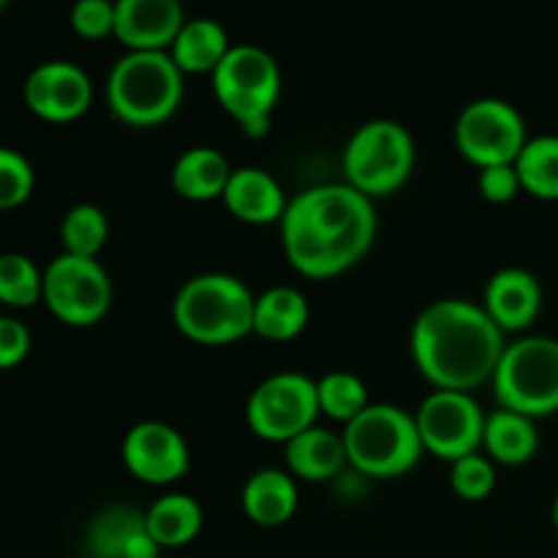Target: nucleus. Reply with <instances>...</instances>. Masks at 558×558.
<instances>
[{"label":"nucleus","mask_w":558,"mask_h":558,"mask_svg":"<svg viewBox=\"0 0 558 558\" xmlns=\"http://www.w3.org/2000/svg\"><path fill=\"white\" fill-rule=\"evenodd\" d=\"M379 229L374 199L349 183L300 191L281 218L289 265L308 278H336L371 251Z\"/></svg>","instance_id":"f257e3e1"},{"label":"nucleus","mask_w":558,"mask_h":558,"mask_svg":"<svg viewBox=\"0 0 558 558\" xmlns=\"http://www.w3.org/2000/svg\"><path fill=\"white\" fill-rule=\"evenodd\" d=\"M505 349V330L469 300H436L412 325V360L436 390L469 392L490 381Z\"/></svg>","instance_id":"f03ea898"},{"label":"nucleus","mask_w":558,"mask_h":558,"mask_svg":"<svg viewBox=\"0 0 558 558\" xmlns=\"http://www.w3.org/2000/svg\"><path fill=\"white\" fill-rule=\"evenodd\" d=\"M256 294L229 272H202L178 289L172 319L196 343H232L254 332Z\"/></svg>","instance_id":"7ed1b4c3"},{"label":"nucleus","mask_w":558,"mask_h":558,"mask_svg":"<svg viewBox=\"0 0 558 558\" xmlns=\"http://www.w3.org/2000/svg\"><path fill=\"white\" fill-rule=\"evenodd\" d=\"M107 101L125 125L150 129L180 109L183 71L169 52H125L109 69Z\"/></svg>","instance_id":"20e7f679"},{"label":"nucleus","mask_w":558,"mask_h":558,"mask_svg":"<svg viewBox=\"0 0 558 558\" xmlns=\"http://www.w3.org/2000/svg\"><path fill=\"white\" fill-rule=\"evenodd\" d=\"M341 436L349 463L365 477H401L425 452L414 414L392 403H371Z\"/></svg>","instance_id":"39448f33"},{"label":"nucleus","mask_w":558,"mask_h":558,"mask_svg":"<svg viewBox=\"0 0 558 558\" xmlns=\"http://www.w3.org/2000/svg\"><path fill=\"white\" fill-rule=\"evenodd\" d=\"M499 409L523 417H550L558 412V341L550 336H523L507 343L494 374Z\"/></svg>","instance_id":"423d86ee"},{"label":"nucleus","mask_w":558,"mask_h":558,"mask_svg":"<svg viewBox=\"0 0 558 558\" xmlns=\"http://www.w3.org/2000/svg\"><path fill=\"white\" fill-rule=\"evenodd\" d=\"M414 156L412 134L396 120L376 118L349 136L343 147V174L347 183L368 199L387 196L412 178Z\"/></svg>","instance_id":"0eeeda50"},{"label":"nucleus","mask_w":558,"mask_h":558,"mask_svg":"<svg viewBox=\"0 0 558 558\" xmlns=\"http://www.w3.org/2000/svg\"><path fill=\"white\" fill-rule=\"evenodd\" d=\"M319 414L316 381L298 371H281L262 379L245 403L248 428L259 439L278 445H287L303 430L314 428Z\"/></svg>","instance_id":"6e6552de"},{"label":"nucleus","mask_w":558,"mask_h":558,"mask_svg":"<svg viewBox=\"0 0 558 558\" xmlns=\"http://www.w3.org/2000/svg\"><path fill=\"white\" fill-rule=\"evenodd\" d=\"M213 93L238 125L272 114L281 96V69L267 49L234 44L223 63L213 71Z\"/></svg>","instance_id":"1a4fd4ad"},{"label":"nucleus","mask_w":558,"mask_h":558,"mask_svg":"<svg viewBox=\"0 0 558 558\" xmlns=\"http://www.w3.org/2000/svg\"><path fill=\"white\" fill-rule=\"evenodd\" d=\"M41 300L63 325L90 327L112 305V278L98 259L60 254L44 267Z\"/></svg>","instance_id":"9d476101"},{"label":"nucleus","mask_w":558,"mask_h":558,"mask_svg":"<svg viewBox=\"0 0 558 558\" xmlns=\"http://www.w3.org/2000/svg\"><path fill=\"white\" fill-rule=\"evenodd\" d=\"M529 142L526 120L501 98H477L456 120V145L480 169L515 163Z\"/></svg>","instance_id":"9b49d317"},{"label":"nucleus","mask_w":558,"mask_h":558,"mask_svg":"<svg viewBox=\"0 0 558 558\" xmlns=\"http://www.w3.org/2000/svg\"><path fill=\"white\" fill-rule=\"evenodd\" d=\"M483 407L472 392L436 390L414 412L420 439L428 452L441 461H458L480 452L485 434Z\"/></svg>","instance_id":"f8f14e48"},{"label":"nucleus","mask_w":558,"mask_h":558,"mask_svg":"<svg viewBox=\"0 0 558 558\" xmlns=\"http://www.w3.org/2000/svg\"><path fill=\"white\" fill-rule=\"evenodd\" d=\"M123 463L140 483L172 485L191 466L189 441L178 428L161 420L136 423L123 436Z\"/></svg>","instance_id":"ddd939ff"},{"label":"nucleus","mask_w":558,"mask_h":558,"mask_svg":"<svg viewBox=\"0 0 558 558\" xmlns=\"http://www.w3.org/2000/svg\"><path fill=\"white\" fill-rule=\"evenodd\" d=\"M22 96L36 118L49 123H71L90 109L93 82L76 63L47 60L27 74Z\"/></svg>","instance_id":"4468645a"},{"label":"nucleus","mask_w":558,"mask_h":558,"mask_svg":"<svg viewBox=\"0 0 558 558\" xmlns=\"http://www.w3.org/2000/svg\"><path fill=\"white\" fill-rule=\"evenodd\" d=\"M185 25V11L178 0H118L114 3V36L129 52H169Z\"/></svg>","instance_id":"2eb2a0df"},{"label":"nucleus","mask_w":558,"mask_h":558,"mask_svg":"<svg viewBox=\"0 0 558 558\" xmlns=\"http://www.w3.org/2000/svg\"><path fill=\"white\" fill-rule=\"evenodd\" d=\"M85 548L93 558H158L161 545L147 532L145 512L125 505L104 507L85 529Z\"/></svg>","instance_id":"dca6fc26"},{"label":"nucleus","mask_w":558,"mask_h":558,"mask_svg":"<svg viewBox=\"0 0 558 558\" xmlns=\"http://www.w3.org/2000/svg\"><path fill=\"white\" fill-rule=\"evenodd\" d=\"M483 308L505 332L529 330L543 311V283L526 267H501L485 287Z\"/></svg>","instance_id":"f3484780"},{"label":"nucleus","mask_w":558,"mask_h":558,"mask_svg":"<svg viewBox=\"0 0 558 558\" xmlns=\"http://www.w3.org/2000/svg\"><path fill=\"white\" fill-rule=\"evenodd\" d=\"M221 199L238 221L254 223V227L281 223L289 205L281 183L259 167L234 169Z\"/></svg>","instance_id":"a211bd4d"},{"label":"nucleus","mask_w":558,"mask_h":558,"mask_svg":"<svg viewBox=\"0 0 558 558\" xmlns=\"http://www.w3.org/2000/svg\"><path fill=\"white\" fill-rule=\"evenodd\" d=\"M300 505V490L292 474L281 469H259L243 485V510L251 523L278 529L292 521Z\"/></svg>","instance_id":"6ab92c4d"},{"label":"nucleus","mask_w":558,"mask_h":558,"mask_svg":"<svg viewBox=\"0 0 558 558\" xmlns=\"http://www.w3.org/2000/svg\"><path fill=\"white\" fill-rule=\"evenodd\" d=\"M283 447H287L289 472L305 483H325V480L338 477L349 463L343 436L319 425L303 430Z\"/></svg>","instance_id":"aec40b11"},{"label":"nucleus","mask_w":558,"mask_h":558,"mask_svg":"<svg viewBox=\"0 0 558 558\" xmlns=\"http://www.w3.org/2000/svg\"><path fill=\"white\" fill-rule=\"evenodd\" d=\"M234 169L218 147H191L174 161L172 189L189 202H210L223 196Z\"/></svg>","instance_id":"412c9836"},{"label":"nucleus","mask_w":558,"mask_h":558,"mask_svg":"<svg viewBox=\"0 0 558 558\" xmlns=\"http://www.w3.org/2000/svg\"><path fill=\"white\" fill-rule=\"evenodd\" d=\"M232 47L234 44H229L221 22L210 20V16H196V20H185L169 54L183 74L213 76V71L223 63Z\"/></svg>","instance_id":"4be33fe9"},{"label":"nucleus","mask_w":558,"mask_h":558,"mask_svg":"<svg viewBox=\"0 0 558 558\" xmlns=\"http://www.w3.org/2000/svg\"><path fill=\"white\" fill-rule=\"evenodd\" d=\"M483 447L488 450L490 461L501 466H523L537 456L539 430L532 417H523L510 409H496L485 417Z\"/></svg>","instance_id":"5701e85b"},{"label":"nucleus","mask_w":558,"mask_h":558,"mask_svg":"<svg viewBox=\"0 0 558 558\" xmlns=\"http://www.w3.org/2000/svg\"><path fill=\"white\" fill-rule=\"evenodd\" d=\"M311 305L300 289L270 287L256 298L254 332L267 341H292L308 327Z\"/></svg>","instance_id":"b1692460"},{"label":"nucleus","mask_w":558,"mask_h":558,"mask_svg":"<svg viewBox=\"0 0 558 558\" xmlns=\"http://www.w3.org/2000/svg\"><path fill=\"white\" fill-rule=\"evenodd\" d=\"M147 532L153 534L161 548H183L194 543L205 523L199 501L189 494H167L158 496L145 512Z\"/></svg>","instance_id":"393cba45"},{"label":"nucleus","mask_w":558,"mask_h":558,"mask_svg":"<svg viewBox=\"0 0 558 558\" xmlns=\"http://www.w3.org/2000/svg\"><path fill=\"white\" fill-rule=\"evenodd\" d=\"M523 191L537 199H558V134L529 136L515 161Z\"/></svg>","instance_id":"a878e982"},{"label":"nucleus","mask_w":558,"mask_h":558,"mask_svg":"<svg viewBox=\"0 0 558 558\" xmlns=\"http://www.w3.org/2000/svg\"><path fill=\"white\" fill-rule=\"evenodd\" d=\"M60 240L63 254L82 256V259H98L109 240V218L96 205H74L60 223Z\"/></svg>","instance_id":"bb28decb"},{"label":"nucleus","mask_w":558,"mask_h":558,"mask_svg":"<svg viewBox=\"0 0 558 558\" xmlns=\"http://www.w3.org/2000/svg\"><path fill=\"white\" fill-rule=\"evenodd\" d=\"M316 396H319V412L343 425L371 407L368 387L352 371H330L322 376L316 381Z\"/></svg>","instance_id":"cd10ccee"},{"label":"nucleus","mask_w":558,"mask_h":558,"mask_svg":"<svg viewBox=\"0 0 558 558\" xmlns=\"http://www.w3.org/2000/svg\"><path fill=\"white\" fill-rule=\"evenodd\" d=\"M44 294V270L16 251L0 254V303L11 308H31Z\"/></svg>","instance_id":"c85d7f7f"},{"label":"nucleus","mask_w":558,"mask_h":558,"mask_svg":"<svg viewBox=\"0 0 558 558\" xmlns=\"http://www.w3.org/2000/svg\"><path fill=\"white\" fill-rule=\"evenodd\" d=\"M450 488L463 501H483L496 488V466L483 452H472L450 463Z\"/></svg>","instance_id":"c756f323"},{"label":"nucleus","mask_w":558,"mask_h":558,"mask_svg":"<svg viewBox=\"0 0 558 558\" xmlns=\"http://www.w3.org/2000/svg\"><path fill=\"white\" fill-rule=\"evenodd\" d=\"M36 172L33 163L14 147L0 145V210H11L31 199Z\"/></svg>","instance_id":"7c9ffc66"},{"label":"nucleus","mask_w":558,"mask_h":558,"mask_svg":"<svg viewBox=\"0 0 558 558\" xmlns=\"http://www.w3.org/2000/svg\"><path fill=\"white\" fill-rule=\"evenodd\" d=\"M71 27L90 41L114 36V3H109V0H80L71 9Z\"/></svg>","instance_id":"2f4dec72"},{"label":"nucleus","mask_w":558,"mask_h":558,"mask_svg":"<svg viewBox=\"0 0 558 558\" xmlns=\"http://www.w3.org/2000/svg\"><path fill=\"white\" fill-rule=\"evenodd\" d=\"M477 189L490 205H507L523 191L518 178L515 163H499V167H485L477 174Z\"/></svg>","instance_id":"473e14b6"},{"label":"nucleus","mask_w":558,"mask_h":558,"mask_svg":"<svg viewBox=\"0 0 558 558\" xmlns=\"http://www.w3.org/2000/svg\"><path fill=\"white\" fill-rule=\"evenodd\" d=\"M33 338L25 322L14 316H0V371L16 368L31 354Z\"/></svg>","instance_id":"72a5a7b5"},{"label":"nucleus","mask_w":558,"mask_h":558,"mask_svg":"<svg viewBox=\"0 0 558 558\" xmlns=\"http://www.w3.org/2000/svg\"><path fill=\"white\" fill-rule=\"evenodd\" d=\"M270 125H272V114H262V118H251L245 123H240L243 134L248 140H262V136L270 134Z\"/></svg>","instance_id":"f704fd0d"},{"label":"nucleus","mask_w":558,"mask_h":558,"mask_svg":"<svg viewBox=\"0 0 558 558\" xmlns=\"http://www.w3.org/2000/svg\"><path fill=\"white\" fill-rule=\"evenodd\" d=\"M550 521H554V529H556V534H558V496H556V501H554V510H550Z\"/></svg>","instance_id":"c9c22d12"},{"label":"nucleus","mask_w":558,"mask_h":558,"mask_svg":"<svg viewBox=\"0 0 558 558\" xmlns=\"http://www.w3.org/2000/svg\"><path fill=\"white\" fill-rule=\"evenodd\" d=\"M5 9V0H0V11H3Z\"/></svg>","instance_id":"e433bc0d"}]
</instances>
